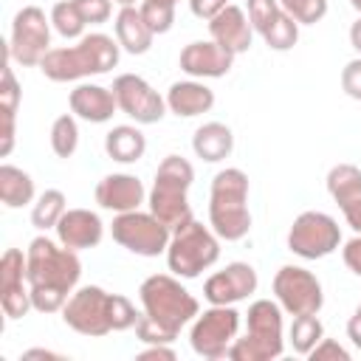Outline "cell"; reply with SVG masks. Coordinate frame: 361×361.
<instances>
[{
	"label": "cell",
	"mask_w": 361,
	"mask_h": 361,
	"mask_svg": "<svg viewBox=\"0 0 361 361\" xmlns=\"http://www.w3.org/2000/svg\"><path fill=\"white\" fill-rule=\"evenodd\" d=\"M121 59V45L110 34L93 31L76 39L68 48H51L42 62L37 65L45 79L51 82H79L87 76H102L113 71Z\"/></svg>",
	"instance_id": "1"
},
{
	"label": "cell",
	"mask_w": 361,
	"mask_h": 361,
	"mask_svg": "<svg viewBox=\"0 0 361 361\" xmlns=\"http://www.w3.org/2000/svg\"><path fill=\"white\" fill-rule=\"evenodd\" d=\"M248 189H251L248 175L240 166H226L212 178L209 226L226 243H237L251 231Z\"/></svg>",
	"instance_id": "2"
},
{
	"label": "cell",
	"mask_w": 361,
	"mask_h": 361,
	"mask_svg": "<svg viewBox=\"0 0 361 361\" xmlns=\"http://www.w3.org/2000/svg\"><path fill=\"white\" fill-rule=\"evenodd\" d=\"M28 257V285L31 290H56L71 296L82 276V262L73 248H65L59 240L45 234L34 237L25 248Z\"/></svg>",
	"instance_id": "3"
},
{
	"label": "cell",
	"mask_w": 361,
	"mask_h": 361,
	"mask_svg": "<svg viewBox=\"0 0 361 361\" xmlns=\"http://www.w3.org/2000/svg\"><path fill=\"white\" fill-rule=\"evenodd\" d=\"M192 180H195V166L180 155H166L155 169V180L147 195V203H149V212L169 228H178L195 217L186 197L192 189Z\"/></svg>",
	"instance_id": "4"
},
{
	"label": "cell",
	"mask_w": 361,
	"mask_h": 361,
	"mask_svg": "<svg viewBox=\"0 0 361 361\" xmlns=\"http://www.w3.org/2000/svg\"><path fill=\"white\" fill-rule=\"evenodd\" d=\"M138 299H141V310L161 324L169 333H180L197 313L200 305L197 299L180 285V276L175 274H152L138 285Z\"/></svg>",
	"instance_id": "5"
},
{
	"label": "cell",
	"mask_w": 361,
	"mask_h": 361,
	"mask_svg": "<svg viewBox=\"0 0 361 361\" xmlns=\"http://www.w3.org/2000/svg\"><path fill=\"white\" fill-rule=\"evenodd\" d=\"M282 305L276 299H257L245 313V336L228 347L231 361H271L285 350L282 336Z\"/></svg>",
	"instance_id": "6"
},
{
	"label": "cell",
	"mask_w": 361,
	"mask_h": 361,
	"mask_svg": "<svg viewBox=\"0 0 361 361\" xmlns=\"http://www.w3.org/2000/svg\"><path fill=\"white\" fill-rule=\"evenodd\" d=\"M217 259H220V237L212 231V226H203L200 220L192 217L183 226L172 228L166 245V265L175 276L197 279Z\"/></svg>",
	"instance_id": "7"
},
{
	"label": "cell",
	"mask_w": 361,
	"mask_h": 361,
	"mask_svg": "<svg viewBox=\"0 0 361 361\" xmlns=\"http://www.w3.org/2000/svg\"><path fill=\"white\" fill-rule=\"evenodd\" d=\"M240 330V313L234 305H212L203 313L192 319L189 344L200 358L217 361L228 355V347L234 344Z\"/></svg>",
	"instance_id": "8"
},
{
	"label": "cell",
	"mask_w": 361,
	"mask_h": 361,
	"mask_svg": "<svg viewBox=\"0 0 361 361\" xmlns=\"http://www.w3.org/2000/svg\"><path fill=\"white\" fill-rule=\"evenodd\" d=\"M51 17L39 6H23L11 20L6 54L23 68H34L51 51Z\"/></svg>",
	"instance_id": "9"
},
{
	"label": "cell",
	"mask_w": 361,
	"mask_h": 361,
	"mask_svg": "<svg viewBox=\"0 0 361 361\" xmlns=\"http://www.w3.org/2000/svg\"><path fill=\"white\" fill-rule=\"evenodd\" d=\"M110 234H113V240H116L121 248H127L130 254H138V257H158V254H166L172 228H169L166 223H161L152 212L133 209V212H121V214L113 217Z\"/></svg>",
	"instance_id": "10"
},
{
	"label": "cell",
	"mask_w": 361,
	"mask_h": 361,
	"mask_svg": "<svg viewBox=\"0 0 361 361\" xmlns=\"http://www.w3.org/2000/svg\"><path fill=\"white\" fill-rule=\"evenodd\" d=\"M110 310H113V293H107L99 285H82L68 296L62 307V322L79 336L99 338L113 333Z\"/></svg>",
	"instance_id": "11"
},
{
	"label": "cell",
	"mask_w": 361,
	"mask_h": 361,
	"mask_svg": "<svg viewBox=\"0 0 361 361\" xmlns=\"http://www.w3.org/2000/svg\"><path fill=\"white\" fill-rule=\"evenodd\" d=\"M341 245V226L327 212L307 209L296 214L288 231V248L302 259H322L330 257Z\"/></svg>",
	"instance_id": "12"
},
{
	"label": "cell",
	"mask_w": 361,
	"mask_h": 361,
	"mask_svg": "<svg viewBox=\"0 0 361 361\" xmlns=\"http://www.w3.org/2000/svg\"><path fill=\"white\" fill-rule=\"evenodd\" d=\"M274 296L288 316L319 313L324 305V290L319 276L302 265H282L274 274Z\"/></svg>",
	"instance_id": "13"
},
{
	"label": "cell",
	"mask_w": 361,
	"mask_h": 361,
	"mask_svg": "<svg viewBox=\"0 0 361 361\" xmlns=\"http://www.w3.org/2000/svg\"><path fill=\"white\" fill-rule=\"evenodd\" d=\"M118 110L135 124H158L166 116V99L138 73H118L113 79Z\"/></svg>",
	"instance_id": "14"
},
{
	"label": "cell",
	"mask_w": 361,
	"mask_h": 361,
	"mask_svg": "<svg viewBox=\"0 0 361 361\" xmlns=\"http://www.w3.org/2000/svg\"><path fill=\"white\" fill-rule=\"evenodd\" d=\"M0 305L6 319H23L31 305L28 285V257L20 248H6L0 257Z\"/></svg>",
	"instance_id": "15"
},
{
	"label": "cell",
	"mask_w": 361,
	"mask_h": 361,
	"mask_svg": "<svg viewBox=\"0 0 361 361\" xmlns=\"http://www.w3.org/2000/svg\"><path fill=\"white\" fill-rule=\"evenodd\" d=\"M259 279L254 265L248 262H228L223 271H214L203 282V296L209 305H237L257 290Z\"/></svg>",
	"instance_id": "16"
},
{
	"label": "cell",
	"mask_w": 361,
	"mask_h": 361,
	"mask_svg": "<svg viewBox=\"0 0 361 361\" xmlns=\"http://www.w3.org/2000/svg\"><path fill=\"white\" fill-rule=\"evenodd\" d=\"M178 65L192 79H220L231 71L234 54L226 51L223 45H217L214 39H195L180 48Z\"/></svg>",
	"instance_id": "17"
},
{
	"label": "cell",
	"mask_w": 361,
	"mask_h": 361,
	"mask_svg": "<svg viewBox=\"0 0 361 361\" xmlns=\"http://www.w3.org/2000/svg\"><path fill=\"white\" fill-rule=\"evenodd\" d=\"M327 192L338 203L347 226L361 234V169L355 164H336L327 172Z\"/></svg>",
	"instance_id": "18"
},
{
	"label": "cell",
	"mask_w": 361,
	"mask_h": 361,
	"mask_svg": "<svg viewBox=\"0 0 361 361\" xmlns=\"http://www.w3.org/2000/svg\"><path fill=\"white\" fill-rule=\"evenodd\" d=\"M147 200V189L141 183V178L130 175V172H110L96 183V203L107 212H133L141 209V203Z\"/></svg>",
	"instance_id": "19"
},
{
	"label": "cell",
	"mask_w": 361,
	"mask_h": 361,
	"mask_svg": "<svg viewBox=\"0 0 361 361\" xmlns=\"http://www.w3.org/2000/svg\"><path fill=\"white\" fill-rule=\"evenodd\" d=\"M56 240L65 248L73 251H85V248H96L104 237V223L96 212L90 209H65V214L56 223Z\"/></svg>",
	"instance_id": "20"
},
{
	"label": "cell",
	"mask_w": 361,
	"mask_h": 361,
	"mask_svg": "<svg viewBox=\"0 0 361 361\" xmlns=\"http://www.w3.org/2000/svg\"><path fill=\"white\" fill-rule=\"evenodd\" d=\"M209 37L223 45L226 51H231L234 56L237 54H245L251 48V39H254V25L245 14V8L228 3L220 14H214L209 20Z\"/></svg>",
	"instance_id": "21"
},
{
	"label": "cell",
	"mask_w": 361,
	"mask_h": 361,
	"mask_svg": "<svg viewBox=\"0 0 361 361\" xmlns=\"http://www.w3.org/2000/svg\"><path fill=\"white\" fill-rule=\"evenodd\" d=\"M68 107L76 118L82 121H90V124H104L116 116L118 110V102H116V93L113 87H102V85H93V82H82L71 90L68 96Z\"/></svg>",
	"instance_id": "22"
},
{
	"label": "cell",
	"mask_w": 361,
	"mask_h": 361,
	"mask_svg": "<svg viewBox=\"0 0 361 361\" xmlns=\"http://www.w3.org/2000/svg\"><path fill=\"white\" fill-rule=\"evenodd\" d=\"M164 99H166V110L175 113L178 118H195L214 107V90L209 85H203L200 79L172 82Z\"/></svg>",
	"instance_id": "23"
},
{
	"label": "cell",
	"mask_w": 361,
	"mask_h": 361,
	"mask_svg": "<svg viewBox=\"0 0 361 361\" xmlns=\"http://www.w3.org/2000/svg\"><path fill=\"white\" fill-rule=\"evenodd\" d=\"M113 31H116V39L121 45V51L133 54V56H141L152 48V39L155 34L149 31V25L144 23L141 17V8L135 6H121L116 20H113Z\"/></svg>",
	"instance_id": "24"
},
{
	"label": "cell",
	"mask_w": 361,
	"mask_h": 361,
	"mask_svg": "<svg viewBox=\"0 0 361 361\" xmlns=\"http://www.w3.org/2000/svg\"><path fill=\"white\" fill-rule=\"evenodd\" d=\"M192 149H195V155L200 161L217 164V161H223V158L231 155V149H234V133L223 121H206V124H200L195 130Z\"/></svg>",
	"instance_id": "25"
},
{
	"label": "cell",
	"mask_w": 361,
	"mask_h": 361,
	"mask_svg": "<svg viewBox=\"0 0 361 361\" xmlns=\"http://www.w3.org/2000/svg\"><path fill=\"white\" fill-rule=\"evenodd\" d=\"M104 152L118 164H135L147 152V138L135 124H116L104 135Z\"/></svg>",
	"instance_id": "26"
},
{
	"label": "cell",
	"mask_w": 361,
	"mask_h": 361,
	"mask_svg": "<svg viewBox=\"0 0 361 361\" xmlns=\"http://www.w3.org/2000/svg\"><path fill=\"white\" fill-rule=\"evenodd\" d=\"M0 200L6 209H23L34 203L37 200L34 178L14 164H0Z\"/></svg>",
	"instance_id": "27"
},
{
	"label": "cell",
	"mask_w": 361,
	"mask_h": 361,
	"mask_svg": "<svg viewBox=\"0 0 361 361\" xmlns=\"http://www.w3.org/2000/svg\"><path fill=\"white\" fill-rule=\"evenodd\" d=\"M68 209V197L62 189H45L42 195H37V200L31 203V226L39 231L56 228L59 217Z\"/></svg>",
	"instance_id": "28"
},
{
	"label": "cell",
	"mask_w": 361,
	"mask_h": 361,
	"mask_svg": "<svg viewBox=\"0 0 361 361\" xmlns=\"http://www.w3.org/2000/svg\"><path fill=\"white\" fill-rule=\"evenodd\" d=\"M324 338V324L319 319V313H305V316H293L290 330H288V341L293 347V353L299 355H310V350Z\"/></svg>",
	"instance_id": "29"
},
{
	"label": "cell",
	"mask_w": 361,
	"mask_h": 361,
	"mask_svg": "<svg viewBox=\"0 0 361 361\" xmlns=\"http://www.w3.org/2000/svg\"><path fill=\"white\" fill-rule=\"evenodd\" d=\"M48 17H51V25H54V31H56L59 37H65V39H82V37H85L87 23H85V17L79 14V8H76L73 0H59V3H54V8H51Z\"/></svg>",
	"instance_id": "30"
},
{
	"label": "cell",
	"mask_w": 361,
	"mask_h": 361,
	"mask_svg": "<svg viewBox=\"0 0 361 361\" xmlns=\"http://www.w3.org/2000/svg\"><path fill=\"white\" fill-rule=\"evenodd\" d=\"M79 147V124L73 113H62L51 124V149L56 158H71Z\"/></svg>",
	"instance_id": "31"
},
{
	"label": "cell",
	"mask_w": 361,
	"mask_h": 361,
	"mask_svg": "<svg viewBox=\"0 0 361 361\" xmlns=\"http://www.w3.org/2000/svg\"><path fill=\"white\" fill-rule=\"evenodd\" d=\"M262 42L271 48V51H290L296 42H299V23L282 8V14L271 23V28L262 34Z\"/></svg>",
	"instance_id": "32"
},
{
	"label": "cell",
	"mask_w": 361,
	"mask_h": 361,
	"mask_svg": "<svg viewBox=\"0 0 361 361\" xmlns=\"http://www.w3.org/2000/svg\"><path fill=\"white\" fill-rule=\"evenodd\" d=\"M138 8L152 34H166L175 23V3L169 0H141Z\"/></svg>",
	"instance_id": "33"
},
{
	"label": "cell",
	"mask_w": 361,
	"mask_h": 361,
	"mask_svg": "<svg viewBox=\"0 0 361 361\" xmlns=\"http://www.w3.org/2000/svg\"><path fill=\"white\" fill-rule=\"evenodd\" d=\"M20 99H23V87L14 76V68L8 65V54H6V65L0 71V113L3 116H17Z\"/></svg>",
	"instance_id": "34"
},
{
	"label": "cell",
	"mask_w": 361,
	"mask_h": 361,
	"mask_svg": "<svg viewBox=\"0 0 361 361\" xmlns=\"http://www.w3.org/2000/svg\"><path fill=\"white\" fill-rule=\"evenodd\" d=\"M279 6L299 23V25H316L327 14V0H279Z\"/></svg>",
	"instance_id": "35"
},
{
	"label": "cell",
	"mask_w": 361,
	"mask_h": 361,
	"mask_svg": "<svg viewBox=\"0 0 361 361\" xmlns=\"http://www.w3.org/2000/svg\"><path fill=\"white\" fill-rule=\"evenodd\" d=\"M245 14H248L254 31L262 37L271 28V23L282 14V6H279V0H248L245 3Z\"/></svg>",
	"instance_id": "36"
},
{
	"label": "cell",
	"mask_w": 361,
	"mask_h": 361,
	"mask_svg": "<svg viewBox=\"0 0 361 361\" xmlns=\"http://www.w3.org/2000/svg\"><path fill=\"white\" fill-rule=\"evenodd\" d=\"M135 336H138V341H144V344H172L178 336L175 333H169V330H164L161 324H155L144 310H141V316H138V322H135Z\"/></svg>",
	"instance_id": "37"
},
{
	"label": "cell",
	"mask_w": 361,
	"mask_h": 361,
	"mask_svg": "<svg viewBox=\"0 0 361 361\" xmlns=\"http://www.w3.org/2000/svg\"><path fill=\"white\" fill-rule=\"evenodd\" d=\"M138 310H135V305L127 299V296H121V293H113V310H110V322H113V330H130V327H135V322H138Z\"/></svg>",
	"instance_id": "38"
},
{
	"label": "cell",
	"mask_w": 361,
	"mask_h": 361,
	"mask_svg": "<svg viewBox=\"0 0 361 361\" xmlns=\"http://www.w3.org/2000/svg\"><path fill=\"white\" fill-rule=\"evenodd\" d=\"M87 25H102L113 14V0H73Z\"/></svg>",
	"instance_id": "39"
},
{
	"label": "cell",
	"mask_w": 361,
	"mask_h": 361,
	"mask_svg": "<svg viewBox=\"0 0 361 361\" xmlns=\"http://www.w3.org/2000/svg\"><path fill=\"white\" fill-rule=\"evenodd\" d=\"M341 90H344L350 99L361 102V56L350 59V62L341 68Z\"/></svg>",
	"instance_id": "40"
},
{
	"label": "cell",
	"mask_w": 361,
	"mask_h": 361,
	"mask_svg": "<svg viewBox=\"0 0 361 361\" xmlns=\"http://www.w3.org/2000/svg\"><path fill=\"white\" fill-rule=\"evenodd\" d=\"M310 361H324V358H336V361H350V350H344L338 341H333V338H322L313 350H310V355H307Z\"/></svg>",
	"instance_id": "41"
},
{
	"label": "cell",
	"mask_w": 361,
	"mask_h": 361,
	"mask_svg": "<svg viewBox=\"0 0 361 361\" xmlns=\"http://www.w3.org/2000/svg\"><path fill=\"white\" fill-rule=\"evenodd\" d=\"M341 259H344V265H347L355 276H361V234H355L353 240L344 243V248H341Z\"/></svg>",
	"instance_id": "42"
},
{
	"label": "cell",
	"mask_w": 361,
	"mask_h": 361,
	"mask_svg": "<svg viewBox=\"0 0 361 361\" xmlns=\"http://www.w3.org/2000/svg\"><path fill=\"white\" fill-rule=\"evenodd\" d=\"M226 6H228V0H189L192 14H195L197 20H206V23H209L214 14H220Z\"/></svg>",
	"instance_id": "43"
},
{
	"label": "cell",
	"mask_w": 361,
	"mask_h": 361,
	"mask_svg": "<svg viewBox=\"0 0 361 361\" xmlns=\"http://www.w3.org/2000/svg\"><path fill=\"white\" fill-rule=\"evenodd\" d=\"M135 358H138V361H147V358L172 361V358H175V350H172V344H147V350H141Z\"/></svg>",
	"instance_id": "44"
},
{
	"label": "cell",
	"mask_w": 361,
	"mask_h": 361,
	"mask_svg": "<svg viewBox=\"0 0 361 361\" xmlns=\"http://www.w3.org/2000/svg\"><path fill=\"white\" fill-rule=\"evenodd\" d=\"M347 338L353 341L355 350H361V310H358V307H355V313H353L350 322H347Z\"/></svg>",
	"instance_id": "45"
},
{
	"label": "cell",
	"mask_w": 361,
	"mask_h": 361,
	"mask_svg": "<svg viewBox=\"0 0 361 361\" xmlns=\"http://www.w3.org/2000/svg\"><path fill=\"white\" fill-rule=\"evenodd\" d=\"M350 45H353V51L361 56V17L350 25Z\"/></svg>",
	"instance_id": "46"
},
{
	"label": "cell",
	"mask_w": 361,
	"mask_h": 361,
	"mask_svg": "<svg viewBox=\"0 0 361 361\" xmlns=\"http://www.w3.org/2000/svg\"><path fill=\"white\" fill-rule=\"evenodd\" d=\"M23 358H62V355H59V353H51V350H39V347H34V350H25Z\"/></svg>",
	"instance_id": "47"
},
{
	"label": "cell",
	"mask_w": 361,
	"mask_h": 361,
	"mask_svg": "<svg viewBox=\"0 0 361 361\" xmlns=\"http://www.w3.org/2000/svg\"><path fill=\"white\" fill-rule=\"evenodd\" d=\"M350 6L358 11V17H361V0H350Z\"/></svg>",
	"instance_id": "48"
},
{
	"label": "cell",
	"mask_w": 361,
	"mask_h": 361,
	"mask_svg": "<svg viewBox=\"0 0 361 361\" xmlns=\"http://www.w3.org/2000/svg\"><path fill=\"white\" fill-rule=\"evenodd\" d=\"M113 3H118V6H135V0H113Z\"/></svg>",
	"instance_id": "49"
},
{
	"label": "cell",
	"mask_w": 361,
	"mask_h": 361,
	"mask_svg": "<svg viewBox=\"0 0 361 361\" xmlns=\"http://www.w3.org/2000/svg\"><path fill=\"white\" fill-rule=\"evenodd\" d=\"M169 3H178V0H169Z\"/></svg>",
	"instance_id": "50"
},
{
	"label": "cell",
	"mask_w": 361,
	"mask_h": 361,
	"mask_svg": "<svg viewBox=\"0 0 361 361\" xmlns=\"http://www.w3.org/2000/svg\"><path fill=\"white\" fill-rule=\"evenodd\" d=\"M358 310H361V305H358Z\"/></svg>",
	"instance_id": "51"
}]
</instances>
